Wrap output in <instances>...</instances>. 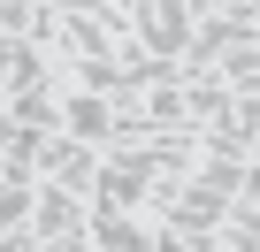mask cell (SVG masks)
<instances>
[{
    "mask_svg": "<svg viewBox=\"0 0 260 252\" xmlns=\"http://www.w3.org/2000/svg\"><path fill=\"white\" fill-rule=\"evenodd\" d=\"M31 229H39V244H46V252H92V199H84V191H69V184H54V176H39Z\"/></svg>",
    "mask_w": 260,
    "mask_h": 252,
    "instance_id": "obj_1",
    "label": "cell"
},
{
    "mask_svg": "<svg viewBox=\"0 0 260 252\" xmlns=\"http://www.w3.org/2000/svg\"><path fill=\"white\" fill-rule=\"evenodd\" d=\"M100 161H107V153H100V146H84V138H69V130H46V138H39V153H31V168H39V176H54V184H69V191H84V199L100 191Z\"/></svg>",
    "mask_w": 260,
    "mask_h": 252,
    "instance_id": "obj_2",
    "label": "cell"
},
{
    "mask_svg": "<svg viewBox=\"0 0 260 252\" xmlns=\"http://www.w3.org/2000/svg\"><path fill=\"white\" fill-rule=\"evenodd\" d=\"M61 130L107 153V146L122 138V107H115L107 92H84V84H61Z\"/></svg>",
    "mask_w": 260,
    "mask_h": 252,
    "instance_id": "obj_3",
    "label": "cell"
},
{
    "mask_svg": "<svg viewBox=\"0 0 260 252\" xmlns=\"http://www.w3.org/2000/svg\"><path fill=\"white\" fill-rule=\"evenodd\" d=\"M230 84L214 77V69H191L184 77V122H191V130H214V122H230Z\"/></svg>",
    "mask_w": 260,
    "mask_h": 252,
    "instance_id": "obj_4",
    "label": "cell"
},
{
    "mask_svg": "<svg viewBox=\"0 0 260 252\" xmlns=\"http://www.w3.org/2000/svg\"><path fill=\"white\" fill-rule=\"evenodd\" d=\"M214 77H222L230 92H237V84H252V77H260V39H252V31H237V39L214 54Z\"/></svg>",
    "mask_w": 260,
    "mask_h": 252,
    "instance_id": "obj_5",
    "label": "cell"
},
{
    "mask_svg": "<svg viewBox=\"0 0 260 252\" xmlns=\"http://www.w3.org/2000/svg\"><path fill=\"white\" fill-rule=\"evenodd\" d=\"M122 8H138V0H122Z\"/></svg>",
    "mask_w": 260,
    "mask_h": 252,
    "instance_id": "obj_6",
    "label": "cell"
}]
</instances>
